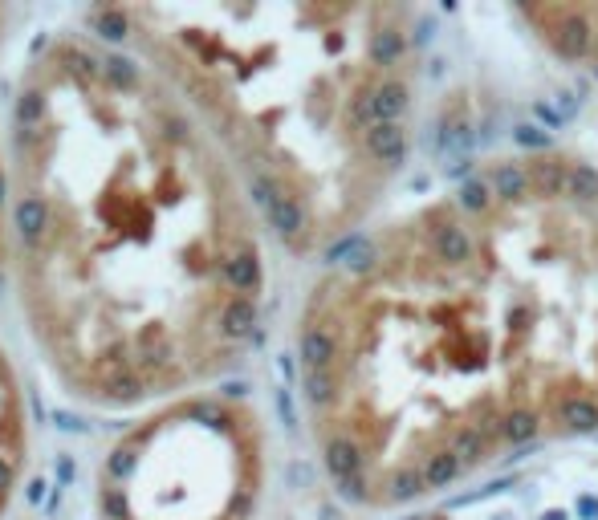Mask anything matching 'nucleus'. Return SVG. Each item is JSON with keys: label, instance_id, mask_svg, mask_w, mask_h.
<instances>
[{"label": "nucleus", "instance_id": "obj_1", "mask_svg": "<svg viewBox=\"0 0 598 520\" xmlns=\"http://www.w3.org/2000/svg\"><path fill=\"white\" fill-rule=\"evenodd\" d=\"M318 464L358 508L598 435V171L489 159L330 256L293 334Z\"/></svg>", "mask_w": 598, "mask_h": 520}, {"label": "nucleus", "instance_id": "obj_2", "mask_svg": "<svg viewBox=\"0 0 598 520\" xmlns=\"http://www.w3.org/2000/svg\"><path fill=\"white\" fill-rule=\"evenodd\" d=\"M9 163L17 305L70 399L151 411L241 366L269 232L159 74L90 29L49 37L17 82Z\"/></svg>", "mask_w": 598, "mask_h": 520}, {"label": "nucleus", "instance_id": "obj_3", "mask_svg": "<svg viewBox=\"0 0 598 520\" xmlns=\"http://www.w3.org/2000/svg\"><path fill=\"white\" fill-rule=\"evenodd\" d=\"M82 21L175 90L297 260L363 236L411 159L420 25L403 5L192 0Z\"/></svg>", "mask_w": 598, "mask_h": 520}, {"label": "nucleus", "instance_id": "obj_4", "mask_svg": "<svg viewBox=\"0 0 598 520\" xmlns=\"http://www.w3.org/2000/svg\"><path fill=\"white\" fill-rule=\"evenodd\" d=\"M269 431L241 390L204 386L143 411L94 468V520H257Z\"/></svg>", "mask_w": 598, "mask_h": 520}, {"label": "nucleus", "instance_id": "obj_5", "mask_svg": "<svg viewBox=\"0 0 598 520\" xmlns=\"http://www.w3.org/2000/svg\"><path fill=\"white\" fill-rule=\"evenodd\" d=\"M529 37L554 61L598 74V0H562V5H521Z\"/></svg>", "mask_w": 598, "mask_h": 520}, {"label": "nucleus", "instance_id": "obj_6", "mask_svg": "<svg viewBox=\"0 0 598 520\" xmlns=\"http://www.w3.org/2000/svg\"><path fill=\"white\" fill-rule=\"evenodd\" d=\"M29 451H33L29 399L13 354L0 346V520H5V512L21 492V480L29 472Z\"/></svg>", "mask_w": 598, "mask_h": 520}, {"label": "nucleus", "instance_id": "obj_7", "mask_svg": "<svg viewBox=\"0 0 598 520\" xmlns=\"http://www.w3.org/2000/svg\"><path fill=\"white\" fill-rule=\"evenodd\" d=\"M13 277V163L9 135H0V281Z\"/></svg>", "mask_w": 598, "mask_h": 520}, {"label": "nucleus", "instance_id": "obj_8", "mask_svg": "<svg viewBox=\"0 0 598 520\" xmlns=\"http://www.w3.org/2000/svg\"><path fill=\"white\" fill-rule=\"evenodd\" d=\"M9 33H13V13L0 5V49H5V41H9Z\"/></svg>", "mask_w": 598, "mask_h": 520}]
</instances>
